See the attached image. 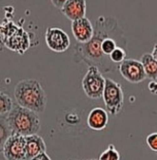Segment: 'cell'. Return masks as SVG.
<instances>
[{"label":"cell","instance_id":"1","mask_svg":"<svg viewBox=\"0 0 157 160\" xmlns=\"http://www.w3.org/2000/svg\"><path fill=\"white\" fill-rule=\"evenodd\" d=\"M16 102L37 114L43 113L47 107V94L38 81L29 79L20 81L15 87Z\"/></svg>","mask_w":157,"mask_h":160},{"label":"cell","instance_id":"2","mask_svg":"<svg viewBox=\"0 0 157 160\" xmlns=\"http://www.w3.org/2000/svg\"><path fill=\"white\" fill-rule=\"evenodd\" d=\"M3 118L13 133L21 134L23 137L36 134L40 129L38 114L18 103H16L13 110Z\"/></svg>","mask_w":157,"mask_h":160},{"label":"cell","instance_id":"3","mask_svg":"<svg viewBox=\"0 0 157 160\" xmlns=\"http://www.w3.org/2000/svg\"><path fill=\"white\" fill-rule=\"evenodd\" d=\"M104 102L107 111L113 116L118 115L124 105V93L122 86L114 80L105 78V86L104 95Z\"/></svg>","mask_w":157,"mask_h":160},{"label":"cell","instance_id":"4","mask_svg":"<svg viewBox=\"0 0 157 160\" xmlns=\"http://www.w3.org/2000/svg\"><path fill=\"white\" fill-rule=\"evenodd\" d=\"M105 86V78L97 66L90 65L82 80V87L85 94L91 99H99L102 97Z\"/></svg>","mask_w":157,"mask_h":160},{"label":"cell","instance_id":"5","mask_svg":"<svg viewBox=\"0 0 157 160\" xmlns=\"http://www.w3.org/2000/svg\"><path fill=\"white\" fill-rule=\"evenodd\" d=\"M1 36L4 35L5 46L12 51H16L20 54H23L28 49V36L25 31L21 28H18L13 23H9V25H2Z\"/></svg>","mask_w":157,"mask_h":160},{"label":"cell","instance_id":"6","mask_svg":"<svg viewBox=\"0 0 157 160\" xmlns=\"http://www.w3.org/2000/svg\"><path fill=\"white\" fill-rule=\"evenodd\" d=\"M1 152L6 160H26V138L13 133L1 146Z\"/></svg>","mask_w":157,"mask_h":160},{"label":"cell","instance_id":"7","mask_svg":"<svg viewBox=\"0 0 157 160\" xmlns=\"http://www.w3.org/2000/svg\"><path fill=\"white\" fill-rule=\"evenodd\" d=\"M118 70L121 76L131 84H139L147 79L141 60L126 58L123 62L118 65Z\"/></svg>","mask_w":157,"mask_h":160},{"label":"cell","instance_id":"8","mask_svg":"<svg viewBox=\"0 0 157 160\" xmlns=\"http://www.w3.org/2000/svg\"><path fill=\"white\" fill-rule=\"evenodd\" d=\"M45 39L48 48L56 53L66 52L70 47V39L67 33L58 27H49L46 30Z\"/></svg>","mask_w":157,"mask_h":160},{"label":"cell","instance_id":"9","mask_svg":"<svg viewBox=\"0 0 157 160\" xmlns=\"http://www.w3.org/2000/svg\"><path fill=\"white\" fill-rule=\"evenodd\" d=\"M71 32L77 42L86 43L94 35V27L87 17L71 21Z\"/></svg>","mask_w":157,"mask_h":160},{"label":"cell","instance_id":"10","mask_svg":"<svg viewBox=\"0 0 157 160\" xmlns=\"http://www.w3.org/2000/svg\"><path fill=\"white\" fill-rule=\"evenodd\" d=\"M60 12L70 21L86 17V0H67Z\"/></svg>","mask_w":157,"mask_h":160},{"label":"cell","instance_id":"11","mask_svg":"<svg viewBox=\"0 0 157 160\" xmlns=\"http://www.w3.org/2000/svg\"><path fill=\"white\" fill-rule=\"evenodd\" d=\"M109 122L108 111L102 108H94L87 117V125L93 130H102L107 127Z\"/></svg>","mask_w":157,"mask_h":160},{"label":"cell","instance_id":"12","mask_svg":"<svg viewBox=\"0 0 157 160\" xmlns=\"http://www.w3.org/2000/svg\"><path fill=\"white\" fill-rule=\"evenodd\" d=\"M26 138V160H31L43 152H46V142L38 134L28 135Z\"/></svg>","mask_w":157,"mask_h":160},{"label":"cell","instance_id":"13","mask_svg":"<svg viewBox=\"0 0 157 160\" xmlns=\"http://www.w3.org/2000/svg\"><path fill=\"white\" fill-rule=\"evenodd\" d=\"M141 62L144 66L147 79L151 81L157 80V60L152 54H144L141 57Z\"/></svg>","mask_w":157,"mask_h":160},{"label":"cell","instance_id":"14","mask_svg":"<svg viewBox=\"0 0 157 160\" xmlns=\"http://www.w3.org/2000/svg\"><path fill=\"white\" fill-rule=\"evenodd\" d=\"M13 107H15V103H13L12 97L6 93L1 92V94H0V114H1V117H5L13 110Z\"/></svg>","mask_w":157,"mask_h":160},{"label":"cell","instance_id":"15","mask_svg":"<svg viewBox=\"0 0 157 160\" xmlns=\"http://www.w3.org/2000/svg\"><path fill=\"white\" fill-rule=\"evenodd\" d=\"M126 57H127V50H125L124 48L118 47L110 55V59L112 60V62L119 65V64L123 62L126 59Z\"/></svg>","mask_w":157,"mask_h":160},{"label":"cell","instance_id":"16","mask_svg":"<svg viewBox=\"0 0 157 160\" xmlns=\"http://www.w3.org/2000/svg\"><path fill=\"white\" fill-rule=\"evenodd\" d=\"M99 160H120V153L115 149L113 145L109 146V148L99 156Z\"/></svg>","mask_w":157,"mask_h":160},{"label":"cell","instance_id":"17","mask_svg":"<svg viewBox=\"0 0 157 160\" xmlns=\"http://www.w3.org/2000/svg\"><path fill=\"white\" fill-rule=\"evenodd\" d=\"M0 129H1V146H2L5 142L6 139L13 134V132L11 130V128L8 127L6 121L4 120V122H3V119L1 120V126H0Z\"/></svg>","mask_w":157,"mask_h":160},{"label":"cell","instance_id":"18","mask_svg":"<svg viewBox=\"0 0 157 160\" xmlns=\"http://www.w3.org/2000/svg\"><path fill=\"white\" fill-rule=\"evenodd\" d=\"M146 142L152 151L157 152V132H153V133L149 134L146 138Z\"/></svg>","mask_w":157,"mask_h":160},{"label":"cell","instance_id":"19","mask_svg":"<svg viewBox=\"0 0 157 160\" xmlns=\"http://www.w3.org/2000/svg\"><path fill=\"white\" fill-rule=\"evenodd\" d=\"M67 0H51V2H52V4L55 6L56 8L58 9H61L63 8V5L65 4Z\"/></svg>","mask_w":157,"mask_h":160},{"label":"cell","instance_id":"20","mask_svg":"<svg viewBox=\"0 0 157 160\" xmlns=\"http://www.w3.org/2000/svg\"><path fill=\"white\" fill-rule=\"evenodd\" d=\"M31 160H51V158L48 156V154L46 152H43V153H40V154H38L37 156H35L34 158H32Z\"/></svg>","mask_w":157,"mask_h":160},{"label":"cell","instance_id":"21","mask_svg":"<svg viewBox=\"0 0 157 160\" xmlns=\"http://www.w3.org/2000/svg\"><path fill=\"white\" fill-rule=\"evenodd\" d=\"M149 89H150V91L152 92V93H156V91H157V82H155V81L150 82Z\"/></svg>","mask_w":157,"mask_h":160},{"label":"cell","instance_id":"22","mask_svg":"<svg viewBox=\"0 0 157 160\" xmlns=\"http://www.w3.org/2000/svg\"><path fill=\"white\" fill-rule=\"evenodd\" d=\"M151 54H152V56L157 60V42L154 45V47H153V50H152V53Z\"/></svg>","mask_w":157,"mask_h":160},{"label":"cell","instance_id":"23","mask_svg":"<svg viewBox=\"0 0 157 160\" xmlns=\"http://www.w3.org/2000/svg\"><path fill=\"white\" fill-rule=\"evenodd\" d=\"M87 160H99V159H87Z\"/></svg>","mask_w":157,"mask_h":160}]
</instances>
